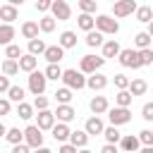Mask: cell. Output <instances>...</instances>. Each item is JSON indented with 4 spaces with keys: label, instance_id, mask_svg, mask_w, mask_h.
<instances>
[{
    "label": "cell",
    "instance_id": "6da1fadb",
    "mask_svg": "<svg viewBox=\"0 0 153 153\" xmlns=\"http://www.w3.org/2000/svg\"><path fill=\"white\" fill-rule=\"evenodd\" d=\"M103 65H105V57H103V55H100V57H98V55H84L81 62H79V72H81V74H96Z\"/></svg>",
    "mask_w": 153,
    "mask_h": 153
},
{
    "label": "cell",
    "instance_id": "7a4b0ae2",
    "mask_svg": "<svg viewBox=\"0 0 153 153\" xmlns=\"http://www.w3.org/2000/svg\"><path fill=\"white\" fill-rule=\"evenodd\" d=\"M96 31H100V33H117L120 31V22L117 19H112L110 14H98L96 17Z\"/></svg>",
    "mask_w": 153,
    "mask_h": 153
},
{
    "label": "cell",
    "instance_id": "3957f363",
    "mask_svg": "<svg viewBox=\"0 0 153 153\" xmlns=\"http://www.w3.org/2000/svg\"><path fill=\"white\" fill-rule=\"evenodd\" d=\"M62 81H65V86L69 88V91H79V88H84L86 86V76L81 74V72H76V69H65V74H62Z\"/></svg>",
    "mask_w": 153,
    "mask_h": 153
},
{
    "label": "cell",
    "instance_id": "277c9868",
    "mask_svg": "<svg viewBox=\"0 0 153 153\" xmlns=\"http://www.w3.org/2000/svg\"><path fill=\"white\" fill-rule=\"evenodd\" d=\"M45 84H48L45 72H31V74H29V91H31L36 98H38V96H43Z\"/></svg>",
    "mask_w": 153,
    "mask_h": 153
},
{
    "label": "cell",
    "instance_id": "5b68a950",
    "mask_svg": "<svg viewBox=\"0 0 153 153\" xmlns=\"http://www.w3.org/2000/svg\"><path fill=\"white\" fill-rule=\"evenodd\" d=\"M24 143L29 146V148H41L43 146V134H41V129L36 127V124H29L26 129H24Z\"/></svg>",
    "mask_w": 153,
    "mask_h": 153
},
{
    "label": "cell",
    "instance_id": "8992f818",
    "mask_svg": "<svg viewBox=\"0 0 153 153\" xmlns=\"http://www.w3.org/2000/svg\"><path fill=\"white\" fill-rule=\"evenodd\" d=\"M117 60H120L122 67H134V69L143 67V65H141V57H139V50H134V48H124Z\"/></svg>",
    "mask_w": 153,
    "mask_h": 153
},
{
    "label": "cell",
    "instance_id": "52a82bcc",
    "mask_svg": "<svg viewBox=\"0 0 153 153\" xmlns=\"http://www.w3.org/2000/svg\"><path fill=\"white\" fill-rule=\"evenodd\" d=\"M108 117H110V124L112 127H120V124H127L129 120H131V112H129V108H110L108 110Z\"/></svg>",
    "mask_w": 153,
    "mask_h": 153
},
{
    "label": "cell",
    "instance_id": "ba28073f",
    "mask_svg": "<svg viewBox=\"0 0 153 153\" xmlns=\"http://www.w3.org/2000/svg\"><path fill=\"white\" fill-rule=\"evenodd\" d=\"M53 19H57V22H67L69 17H72V7L65 2V0H53Z\"/></svg>",
    "mask_w": 153,
    "mask_h": 153
},
{
    "label": "cell",
    "instance_id": "9c48e42d",
    "mask_svg": "<svg viewBox=\"0 0 153 153\" xmlns=\"http://www.w3.org/2000/svg\"><path fill=\"white\" fill-rule=\"evenodd\" d=\"M136 10H139V5H136L134 0H120V2L112 5V14H115V17H127V14L136 12Z\"/></svg>",
    "mask_w": 153,
    "mask_h": 153
},
{
    "label": "cell",
    "instance_id": "30bf717a",
    "mask_svg": "<svg viewBox=\"0 0 153 153\" xmlns=\"http://www.w3.org/2000/svg\"><path fill=\"white\" fill-rule=\"evenodd\" d=\"M36 117H38L36 127H38L41 131H45V129H53V127H55V112H50V110H41Z\"/></svg>",
    "mask_w": 153,
    "mask_h": 153
},
{
    "label": "cell",
    "instance_id": "8fae6325",
    "mask_svg": "<svg viewBox=\"0 0 153 153\" xmlns=\"http://www.w3.org/2000/svg\"><path fill=\"white\" fill-rule=\"evenodd\" d=\"M88 108H91V112H93L96 117L110 110V105H108V98H105V96H93V98H91V103H88Z\"/></svg>",
    "mask_w": 153,
    "mask_h": 153
},
{
    "label": "cell",
    "instance_id": "7c38bea8",
    "mask_svg": "<svg viewBox=\"0 0 153 153\" xmlns=\"http://www.w3.org/2000/svg\"><path fill=\"white\" fill-rule=\"evenodd\" d=\"M43 57L48 60V65H57V62L65 57V50L60 48V43H57V45H48L45 53H43Z\"/></svg>",
    "mask_w": 153,
    "mask_h": 153
},
{
    "label": "cell",
    "instance_id": "4fadbf2b",
    "mask_svg": "<svg viewBox=\"0 0 153 153\" xmlns=\"http://www.w3.org/2000/svg\"><path fill=\"white\" fill-rule=\"evenodd\" d=\"M84 131H86L88 136L103 134V131H105V127H103V120H100V117H88V120H86V127H84Z\"/></svg>",
    "mask_w": 153,
    "mask_h": 153
},
{
    "label": "cell",
    "instance_id": "5bb4252c",
    "mask_svg": "<svg viewBox=\"0 0 153 153\" xmlns=\"http://www.w3.org/2000/svg\"><path fill=\"white\" fill-rule=\"evenodd\" d=\"M120 146H122V151H127V153H136V151H139V146H141V141H139V136L127 134V136H122Z\"/></svg>",
    "mask_w": 153,
    "mask_h": 153
},
{
    "label": "cell",
    "instance_id": "9a60e30c",
    "mask_svg": "<svg viewBox=\"0 0 153 153\" xmlns=\"http://www.w3.org/2000/svg\"><path fill=\"white\" fill-rule=\"evenodd\" d=\"M38 31H41L38 22H24V24H22V36L29 38V41H36V38H38Z\"/></svg>",
    "mask_w": 153,
    "mask_h": 153
},
{
    "label": "cell",
    "instance_id": "2e32d148",
    "mask_svg": "<svg viewBox=\"0 0 153 153\" xmlns=\"http://www.w3.org/2000/svg\"><path fill=\"white\" fill-rule=\"evenodd\" d=\"M55 117H57L62 124H67V122H72V120L76 117V112H74V108H72V105H57Z\"/></svg>",
    "mask_w": 153,
    "mask_h": 153
},
{
    "label": "cell",
    "instance_id": "e0dca14e",
    "mask_svg": "<svg viewBox=\"0 0 153 153\" xmlns=\"http://www.w3.org/2000/svg\"><path fill=\"white\" fill-rule=\"evenodd\" d=\"M120 53H122V48H120V43H117L115 38L103 43V57H105V60H108V57H120Z\"/></svg>",
    "mask_w": 153,
    "mask_h": 153
},
{
    "label": "cell",
    "instance_id": "ac0fdd59",
    "mask_svg": "<svg viewBox=\"0 0 153 153\" xmlns=\"http://www.w3.org/2000/svg\"><path fill=\"white\" fill-rule=\"evenodd\" d=\"M36 65H38V57H33V55H29V53L19 57V69H22V72H29V74H31V72H36Z\"/></svg>",
    "mask_w": 153,
    "mask_h": 153
},
{
    "label": "cell",
    "instance_id": "d6986e66",
    "mask_svg": "<svg viewBox=\"0 0 153 153\" xmlns=\"http://www.w3.org/2000/svg\"><path fill=\"white\" fill-rule=\"evenodd\" d=\"M86 86L88 88H93V91H100V88H105L108 86V76H103V74H91L88 79H86Z\"/></svg>",
    "mask_w": 153,
    "mask_h": 153
},
{
    "label": "cell",
    "instance_id": "ffe728a7",
    "mask_svg": "<svg viewBox=\"0 0 153 153\" xmlns=\"http://www.w3.org/2000/svg\"><path fill=\"white\" fill-rule=\"evenodd\" d=\"M14 26L12 24H0V45H12V38H14Z\"/></svg>",
    "mask_w": 153,
    "mask_h": 153
},
{
    "label": "cell",
    "instance_id": "44dd1931",
    "mask_svg": "<svg viewBox=\"0 0 153 153\" xmlns=\"http://www.w3.org/2000/svg\"><path fill=\"white\" fill-rule=\"evenodd\" d=\"M69 136H72V129H69L67 124L57 122V124L53 127V139H55V141H67Z\"/></svg>",
    "mask_w": 153,
    "mask_h": 153
},
{
    "label": "cell",
    "instance_id": "7402d4cb",
    "mask_svg": "<svg viewBox=\"0 0 153 153\" xmlns=\"http://www.w3.org/2000/svg\"><path fill=\"white\" fill-rule=\"evenodd\" d=\"M0 19H2V24H12L17 19V7L14 5H0Z\"/></svg>",
    "mask_w": 153,
    "mask_h": 153
},
{
    "label": "cell",
    "instance_id": "603a6c76",
    "mask_svg": "<svg viewBox=\"0 0 153 153\" xmlns=\"http://www.w3.org/2000/svg\"><path fill=\"white\" fill-rule=\"evenodd\" d=\"M69 143L74 146V148H86V143H88V134L86 131H72V136H69Z\"/></svg>",
    "mask_w": 153,
    "mask_h": 153
},
{
    "label": "cell",
    "instance_id": "cb8c5ba5",
    "mask_svg": "<svg viewBox=\"0 0 153 153\" xmlns=\"http://www.w3.org/2000/svg\"><path fill=\"white\" fill-rule=\"evenodd\" d=\"M76 45V33L74 31H62L60 33V48L65 50V48H74Z\"/></svg>",
    "mask_w": 153,
    "mask_h": 153
},
{
    "label": "cell",
    "instance_id": "d4e9b609",
    "mask_svg": "<svg viewBox=\"0 0 153 153\" xmlns=\"http://www.w3.org/2000/svg\"><path fill=\"white\" fill-rule=\"evenodd\" d=\"M136 19H139V22H143V24H151V22H153V7L141 5V7L136 10Z\"/></svg>",
    "mask_w": 153,
    "mask_h": 153
},
{
    "label": "cell",
    "instance_id": "484cf974",
    "mask_svg": "<svg viewBox=\"0 0 153 153\" xmlns=\"http://www.w3.org/2000/svg\"><path fill=\"white\" fill-rule=\"evenodd\" d=\"M146 88H148V84H146L143 79H134V81H129V93H131V96H143Z\"/></svg>",
    "mask_w": 153,
    "mask_h": 153
},
{
    "label": "cell",
    "instance_id": "4316f807",
    "mask_svg": "<svg viewBox=\"0 0 153 153\" xmlns=\"http://www.w3.org/2000/svg\"><path fill=\"white\" fill-rule=\"evenodd\" d=\"M45 43L41 41V38H36V41H29V55H33V57H38V55H43L45 53Z\"/></svg>",
    "mask_w": 153,
    "mask_h": 153
},
{
    "label": "cell",
    "instance_id": "83f0119b",
    "mask_svg": "<svg viewBox=\"0 0 153 153\" xmlns=\"http://www.w3.org/2000/svg\"><path fill=\"white\" fill-rule=\"evenodd\" d=\"M131 100H134V96H131L129 91H117V96H115L117 108H129V105H131Z\"/></svg>",
    "mask_w": 153,
    "mask_h": 153
},
{
    "label": "cell",
    "instance_id": "f1b7e54d",
    "mask_svg": "<svg viewBox=\"0 0 153 153\" xmlns=\"http://www.w3.org/2000/svg\"><path fill=\"white\" fill-rule=\"evenodd\" d=\"M12 146H19V143H24V131H19V127H14V129H7V136H5Z\"/></svg>",
    "mask_w": 153,
    "mask_h": 153
},
{
    "label": "cell",
    "instance_id": "f546056e",
    "mask_svg": "<svg viewBox=\"0 0 153 153\" xmlns=\"http://www.w3.org/2000/svg\"><path fill=\"white\" fill-rule=\"evenodd\" d=\"M103 136H105V141H108V143H112V146H115L117 141H122V134H120V131H117V127H112V124H110V127H105Z\"/></svg>",
    "mask_w": 153,
    "mask_h": 153
},
{
    "label": "cell",
    "instance_id": "4dcf8cb0",
    "mask_svg": "<svg viewBox=\"0 0 153 153\" xmlns=\"http://www.w3.org/2000/svg\"><path fill=\"white\" fill-rule=\"evenodd\" d=\"M93 26H96V17H91V14H79V29H84V31L88 33V31H93Z\"/></svg>",
    "mask_w": 153,
    "mask_h": 153
},
{
    "label": "cell",
    "instance_id": "1f68e13d",
    "mask_svg": "<svg viewBox=\"0 0 153 153\" xmlns=\"http://www.w3.org/2000/svg\"><path fill=\"white\" fill-rule=\"evenodd\" d=\"M105 41H103V33L100 31H88L86 33V45H91V48H98V45H103Z\"/></svg>",
    "mask_w": 153,
    "mask_h": 153
},
{
    "label": "cell",
    "instance_id": "d6a6232c",
    "mask_svg": "<svg viewBox=\"0 0 153 153\" xmlns=\"http://www.w3.org/2000/svg\"><path fill=\"white\" fill-rule=\"evenodd\" d=\"M55 100H57L60 105H69V100H72V91H69L67 86L57 88V91H55Z\"/></svg>",
    "mask_w": 153,
    "mask_h": 153
},
{
    "label": "cell",
    "instance_id": "836d02e7",
    "mask_svg": "<svg viewBox=\"0 0 153 153\" xmlns=\"http://www.w3.org/2000/svg\"><path fill=\"white\" fill-rule=\"evenodd\" d=\"M62 74H65V69H60V65H48L45 67V79L57 81V79H62Z\"/></svg>",
    "mask_w": 153,
    "mask_h": 153
},
{
    "label": "cell",
    "instance_id": "e575fe53",
    "mask_svg": "<svg viewBox=\"0 0 153 153\" xmlns=\"http://www.w3.org/2000/svg\"><path fill=\"white\" fill-rule=\"evenodd\" d=\"M7 100H14L17 105L24 103V88H22V86H12V88L7 91Z\"/></svg>",
    "mask_w": 153,
    "mask_h": 153
},
{
    "label": "cell",
    "instance_id": "d590c367",
    "mask_svg": "<svg viewBox=\"0 0 153 153\" xmlns=\"http://www.w3.org/2000/svg\"><path fill=\"white\" fill-rule=\"evenodd\" d=\"M134 43H136V48H139V50H146V48L151 45V36H148L146 31H141V33H136V36H134Z\"/></svg>",
    "mask_w": 153,
    "mask_h": 153
},
{
    "label": "cell",
    "instance_id": "8d00e7d4",
    "mask_svg": "<svg viewBox=\"0 0 153 153\" xmlns=\"http://www.w3.org/2000/svg\"><path fill=\"white\" fill-rule=\"evenodd\" d=\"M2 72H5V76H14L19 72V62L17 60H5L2 62Z\"/></svg>",
    "mask_w": 153,
    "mask_h": 153
},
{
    "label": "cell",
    "instance_id": "74e56055",
    "mask_svg": "<svg viewBox=\"0 0 153 153\" xmlns=\"http://www.w3.org/2000/svg\"><path fill=\"white\" fill-rule=\"evenodd\" d=\"M17 115H19L22 120H31V117H33V105H29V103H19V105H17Z\"/></svg>",
    "mask_w": 153,
    "mask_h": 153
},
{
    "label": "cell",
    "instance_id": "f35d334b",
    "mask_svg": "<svg viewBox=\"0 0 153 153\" xmlns=\"http://www.w3.org/2000/svg\"><path fill=\"white\" fill-rule=\"evenodd\" d=\"M96 7H98L96 0H79V10H81V14H93Z\"/></svg>",
    "mask_w": 153,
    "mask_h": 153
},
{
    "label": "cell",
    "instance_id": "ab89813d",
    "mask_svg": "<svg viewBox=\"0 0 153 153\" xmlns=\"http://www.w3.org/2000/svg\"><path fill=\"white\" fill-rule=\"evenodd\" d=\"M38 26H41V31H43V33H50V31L55 29V19L45 14V17H41V22H38Z\"/></svg>",
    "mask_w": 153,
    "mask_h": 153
},
{
    "label": "cell",
    "instance_id": "60d3db41",
    "mask_svg": "<svg viewBox=\"0 0 153 153\" xmlns=\"http://www.w3.org/2000/svg\"><path fill=\"white\" fill-rule=\"evenodd\" d=\"M5 57H7V60H17V62H19V57H22V48H19V45H14V43H12V45H7V48H5Z\"/></svg>",
    "mask_w": 153,
    "mask_h": 153
},
{
    "label": "cell",
    "instance_id": "b9f144b4",
    "mask_svg": "<svg viewBox=\"0 0 153 153\" xmlns=\"http://www.w3.org/2000/svg\"><path fill=\"white\" fill-rule=\"evenodd\" d=\"M139 141H141L143 146H153V131H151V129L139 131Z\"/></svg>",
    "mask_w": 153,
    "mask_h": 153
},
{
    "label": "cell",
    "instance_id": "7bdbcfd3",
    "mask_svg": "<svg viewBox=\"0 0 153 153\" xmlns=\"http://www.w3.org/2000/svg\"><path fill=\"white\" fill-rule=\"evenodd\" d=\"M115 86H117L120 91H127V88H129V79H127L124 74H115Z\"/></svg>",
    "mask_w": 153,
    "mask_h": 153
},
{
    "label": "cell",
    "instance_id": "ee69618b",
    "mask_svg": "<svg viewBox=\"0 0 153 153\" xmlns=\"http://www.w3.org/2000/svg\"><path fill=\"white\" fill-rule=\"evenodd\" d=\"M139 57H141V65H153V50L151 48L139 50Z\"/></svg>",
    "mask_w": 153,
    "mask_h": 153
},
{
    "label": "cell",
    "instance_id": "f6af8a7d",
    "mask_svg": "<svg viewBox=\"0 0 153 153\" xmlns=\"http://www.w3.org/2000/svg\"><path fill=\"white\" fill-rule=\"evenodd\" d=\"M141 115H143L146 122H153V103H146V105L141 108Z\"/></svg>",
    "mask_w": 153,
    "mask_h": 153
},
{
    "label": "cell",
    "instance_id": "bcb514c9",
    "mask_svg": "<svg viewBox=\"0 0 153 153\" xmlns=\"http://www.w3.org/2000/svg\"><path fill=\"white\" fill-rule=\"evenodd\" d=\"M33 108H36L38 112H41V110H48V98H45V96H38V98L33 100Z\"/></svg>",
    "mask_w": 153,
    "mask_h": 153
},
{
    "label": "cell",
    "instance_id": "7dc6e473",
    "mask_svg": "<svg viewBox=\"0 0 153 153\" xmlns=\"http://www.w3.org/2000/svg\"><path fill=\"white\" fill-rule=\"evenodd\" d=\"M50 7H53V0H38V2H36V10H38V12H48Z\"/></svg>",
    "mask_w": 153,
    "mask_h": 153
},
{
    "label": "cell",
    "instance_id": "c3c4849f",
    "mask_svg": "<svg viewBox=\"0 0 153 153\" xmlns=\"http://www.w3.org/2000/svg\"><path fill=\"white\" fill-rule=\"evenodd\" d=\"M10 110H12L10 100H7V98H0V117H2V115H10Z\"/></svg>",
    "mask_w": 153,
    "mask_h": 153
},
{
    "label": "cell",
    "instance_id": "681fc988",
    "mask_svg": "<svg viewBox=\"0 0 153 153\" xmlns=\"http://www.w3.org/2000/svg\"><path fill=\"white\" fill-rule=\"evenodd\" d=\"M12 86H10V79L7 76H0V93H5V91H10Z\"/></svg>",
    "mask_w": 153,
    "mask_h": 153
},
{
    "label": "cell",
    "instance_id": "f907efd6",
    "mask_svg": "<svg viewBox=\"0 0 153 153\" xmlns=\"http://www.w3.org/2000/svg\"><path fill=\"white\" fill-rule=\"evenodd\" d=\"M57 153H79V151H76V148H74V146H72V143H62V146H60V151H57Z\"/></svg>",
    "mask_w": 153,
    "mask_h": 153
},
{
    "label": "cell",
    "instance_id": "816d5d0a",
    "mask_svg": "<svg viewBox=\"0 0 153 153\" xmlns=\"http://www.w3.org/2000/svg\"><path fill=\"white\" fill-rule=\"evenodd\" d=\"M12 153H31V148H29L26 143H19V146H14V148H12Z\"/></svg>",
    "mask_w": 153,
    "mask_h": 153
},
{
    "label": "cell",
    "instance_id": "f5cc1de1",
    "mask_svg": "<svg viewBox=\"0 0 153 153\" xmlns=\"http://www.w3.org/2000/svg\"><path fill=\"white\" fill-rule=\"evenodd\" d=\"M100 153H117V146H112V143H105V146L100 148Z\"/></svg>",
    "mask_w": 153,
    "mask_h": 153
},
{
    "label": "cell",
    "instance_id": "db71d44e",
    "mask_svg": "<svg viewBox=\"0 0 153 153\" xmlns=\"http://www.w3.org/2000/svg\"><path fill=\"white\" fill-rule=\"evenodd\" d=\"M0 136H7V127H5L2 122H0Z\"/></svg>",
    "mask_w": 153,
    "mask_h": 153
},
{
    "label": "cell",
    "instance_id": "11a10c76",
    "mask_svg": "<svg viewBox=\"0 0 153 153\" xmlns=\"http://www.w3.org/2000/svg\"><path fill=\"white\" fill-rule=\"evenodd\" d=\"M33 153H53V151H50V148H43V146H41V148H36Z\"/></svg>",
    "mask_w": 153,
    "mask_h": 153
},
{
    "label": "cell",
    "instance_id": "9f6ffc18",
    "mask_svg": "<svg viewBox=\"0 0 153 153\" xmlns=\"http://www.w3.org/2000/svg\"><path fill=\"white\" fill-rule=\"evenodd\" d=\"M141 153H153V146H143V148H141Z\"/></svg>",
    "mask_w": 153,
    "mask_h": 153
},
{
    "label": "cell",
    "instance_id": "6f0895ef",
    "mask_svg": "<svg viewBox=\"0 0 153 153\" xmlns=\"http://www.w3.org/2000/svg\"><path fill=\"white\" fill-rule=\"evenodd\" d=\"M146 33H148V36H151V38H153V22H151V24H148V31H146Z\"/></svg>",
    "mask_w": 153,
    "mask_h": 153
},
{
    "label": "cell",
    "instance_id": "680465c9",
    "mask_svg": "<svg viewBox=\"0 0 153 153\" xmlns=\"http://www.w3.org/2000/svg\"><path fill=\"white\" fill-rule=\"evenodd\" d=\"M79 153H93V151H88V148H81V151H79Z\"/></svg>",
    "mask_w": 153,
    "mask_h": 153
}]
</instances>
